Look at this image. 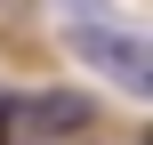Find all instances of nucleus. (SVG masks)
Masks as SVG:
<instances>
[{
    "label": "nucleus",
    "mask_w": 153,
    "mask_h": 145,
    "mask_svg": "<svg viewBox=\"0 0 153 145\" xmlns=\"http://www.w3.org/2000/svg\"><path fill=\"white\" fill-rule=\"evenodd\" d=\"M65 48H73L97 81H113V89H129V97H145V89H153L145 32H137L121 8H105V0H65Z\"/></svg>",
    "instance_id": "f257e3e1"
},
{
    "label": "nucleus",
    "mask_w": 153,
    "mask_h": 145,
    "mask_svg": "<svg viewBox=\"0 0 153 145\" xmlns=\"http://www.w3.org/2000/svg\"><path fill=\"white\" fill-rule=\"evenodd\" d=\"M89 113H97V105H89V97H73V89H40V105H24V121H32V129H81Z\"/></svg>",
    "instance_id": "f03ea898"
}]
</instances>
